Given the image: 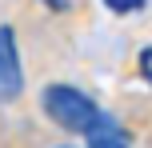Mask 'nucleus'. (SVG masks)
<instances>
[{"instance_id":"1","label":"nucleus","mask_w":152,"mask_h":148,"mask_svg":"<svg viewBox=\"0 0 152 148\" xmlns=\"http://www.w3.org/2000/svg\"><path fill=\"white\" fill-rule=\"evenodd\" d=\"M40 104H44V112L60 128H68V132H88V128L104 116V108H96V100L84 96L80 88H72V84H48L44 96H40Z\"/></svg>"},{"instance_id":"2","label":"nucleus","mask_w":152,"mask_h":148,"mask_svg":"<svg viewBox=\"0 0 152 148\" xmlns=\"http://www.w3.org/2000/svg\"><path fill=\"white\" fill-rule=\"evenodd\" d=\"M24 92V72H20V52H16V32L0 24V100H16Z\"/></svg>"},{"instance_id":"3","label":"nucleus","mask_w":152,"mask_h":148,"mask_svg":"<svg viewBox=\"0 0 152 148\" xmlns=\"http://www.w3.org/2000/svg\"><path fill=\"white\" fill-rule=\"evenodd\" d=\"M84 136H88V148H128V132H124L108 112H104Z\"/></svg>"},{"instance_id":"4","label":"nucleus","mask_w":152,"mask_h":148,"mask_svg":"<svg viewBox=\"0 0 152 148\" xmlns=\"http://www.w3.org/2000/svg\"><path fill=\"white\" fill-rule=\"evenodd\" d=\"M100 4H104L108 12H120V16H128V12H140V8H144V0H100Z\"/></svg>"},{"instance_id":"5","label":"nucleus","mask_w":152,"mask_h":148,"mask_svg":"<svg viewBox=\"0 0 152 148\" xmlns=\"http://www.w3.org/2000/svg\"><path fill=\"white\" fill-rule=\"evenodd\" d=\"M140 76L152 84V44H148V48H140Z\"/></svg>"}]
</instances>
